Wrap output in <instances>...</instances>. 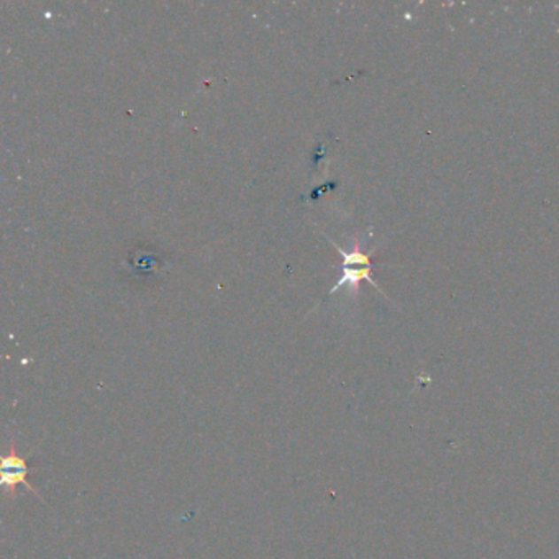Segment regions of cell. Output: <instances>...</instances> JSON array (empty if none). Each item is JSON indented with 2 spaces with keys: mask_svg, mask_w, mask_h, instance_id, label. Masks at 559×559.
Returning <instances> with one entry per match:
<instances>
[{
  "mask_svg": "<svg viewBox=\"0 0 559 559\" xmlns=\"http://www.w3.org/2000/svg\"><path fill=\"white\" fill-rule=\"evenodd\" d=\"M0 470H2V479H0V483H2L4 489L7 491V493H9L11 497H15L17 485L23 484V485L28 487L36 497L42 499L40 493H36V489H35L34 485L28 483V479H27L30 470L27 468L25 456H20V454L17 453V450H15V441H13V439H12L11 443V451L2 458Z\"/></svg>",
  "mask_w": 559,
  "mask_h": 559,
  "instance_id": "2",
  "label": "cell"
},
{
  "mask_svg": "<svg viewBox=\"0 0 559 559\" xmlns=\"http://www.w3.org/2000/svg\"><path fill=\"white\" fill-rule=\"evenodd\" d=\"M337 250L345 258V263H343V277L340 283L333 287L331 294L340 291L341 285H356L361 279H368L371 284L376 285L371 279V261L364 252H360L358 248L351 252H343L340 248Z\"/></svg>",
  "mask_w": 559,
  "mask_h": 559,
  "instance_id": "3",
  "label": "cell"
},
{
  "mask_svg": "<svg viewBox=\"0 0 559 559\" xmlns=\"http://www.w3.org/2000/svg\"><path fill=\"white\" fill-rule=\"evenodd\" d=\"M125 268H127V275L133 279L146 281V279L158 277L163 273V269L166 268V260L165 256L158 250L142 246V248H136V250L128 252Z\"/></svg>",
  "mask_w": 559,
  "mask_h": 559,
  "instance_id": "1",
  "label": "cell"
}]
</instances>
